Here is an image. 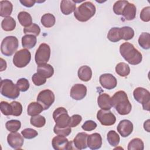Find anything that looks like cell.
<instances>
[{"label":"cell","instance_id":"obj_1","mask_svg":"<svg viewBox=\"0 0 150 150\" xmlns=\"http://www.w3.org/2000/svg\"><path fill=\"white\" fill-rule=\"evenodd\" d=\"M112 107H113L117 112L122 115L128 114L132 109L127 93L124 91H118L116 92L111 98Z\"/></svg>","mask_w":150,"mask_h":150},{"label":"cell","instance_id":"obj_2","mask_svg":"<svg viewBox=\"0 0 150 150\" xmlns=\"http://www.w3.org/2000/svg\"><path fill=\"white\" fill-rule=\"evenodd\" d=\"M120 52L122 57L132 65L138 64L142 61V56L141 52L129 42H124L120 45Z\"/></svg>","mask_w":150,"mask_h":150},{"label":"cell","instance_id":"obj_3","mask_svg":"<svg viewBox=\"0 0 150 150\" xmlns=\"http://www.w3.org/2000/svg\"><path fill=\"white\" fill-rule=\"evenodd\" d=\"M95 5L90 1L84 2L74 11V16L80 22H86L91 18L96 13Z\"/></svg>","mask_w":150,"mask_h":150},{"label":"cell","instance_id":"obj_4","mask_svg":"<svg viewBox=\"0 0 150 150\" xmlns=\"http://www.w3.org/2000/svg\"><path fill=\"white\" fill-rule=\"evenodd\" d=\"M0 91L3 96L10 99H16L20 94V90L17 85L9 79H4L1 81Z\"/></svg>","mask_w":150,"mask_h":150},{"label":"cell","instance_id":"obj_5","mask_svg":"<svg viewBox=\"0 0 150 150\" xmlns=\"http://www.w3.org/2000/svg\"><path fill=\"white\" fill-rule=\"evenodd\" d=\"M19 46L18 39L13 36H8L2 41L1 45V53L6 56H12L17 50Z\"/></svg>","mask_w":150,"mask_h":150},{"label":"cell","instance_id":"obj_6","mask_svg":"<svg viewBox=\"0 0 150 150\" xmlns=\"http://www.w3.org/2000/svg\"><path fill=\"white\" fill-rule=\"evenodd\" d=\"M133 96L137 102L142 104L144 110L149 111L150 93L148 90L142 87H137L134 90Z\"/></svg>","mask_w":150,"mask_h":150},{"label":"cell","instance_id":"obj_7","mask_svg":"<svg viewBox=\"0 0 150 150\" xmlns=\"http://www.w3.org/2000/svg\"><path fill=\"white\" fill-rule=\"evenodd\" d=\"M53 118L56 122L55 125L59 127L69 126L70 117L69 115L67 110L64 107L57 108L53 112Z\"/></svg>","mask_w":150,"mask_h":150},{"label":"cell","instance_id":"obj_8","mask_svg":"<svg viewBox=\"0 0 150 150\" xmlns=\"http://www.w3.org/2000/svg\"><path fill=\"white\" fill-rule=\"evenodd\" d=\"M30 59V52L26 49H23L15 53L13 57V63L16 67L22 68L29 63Z\"/></svg>","mask_w":150,"mask_h":150},{"label":"cell","instance_id":"obj_9","mask_svg":"<svg viewBox=\"0 0 150 150\" xmlns=\"http://www.w3.org/2000/svg\"><path fill=\"white\" fill-rule=\"evenodd\" d=\"M50 56V48L46 43H41L35 56L36 63L39 66L47 63Z\"/></svg>","mask_w":150,"mask_h":150},{"label":"cell","instance_id":"obj_10","mask_svg":"<svg viewBox=\"0 0 150 150\" xmlns=\"http://www.w3.org/2000/svg\"><path fill=\"white\" fill-rule=\"evenodd\" d=\"M54 100L53 92L49 89L41 91L37 97V101L42 105L44 110H47L53 104Z\"/></svg>","mask_w":150,"mask_h":150},{"label":"cell","instance_id":"obj_11","mask_svg":"<svg viewBox=\"0 0 150 150\" xmlns=\"http://www.w3.org/2000/svg\"><path fill=\"white\" fill-rule=\"evenodd\" d=\"M53 148L55 150L73 149V141H69L66 137L57 135L54 137L52 141Z\"/></svg>","mask_w":150,"mask_h":150},{"label":"cell","instance_id":"obj_12","mask_svg":"<svg viewBox=\"0 0 150 150\" xmlns=\"http://www.w3.org/2000/svg\"><path fill=\"white\" fill-rule=\"evenodd\" d=\"M97 118L101 125L110 126L114 125L116 122V117L110 110H100L97 114Z\"/></svg>","mask_w":150,"mask_h":150},{"label":"cell","instance_id":"obj_13","mask_svg":"<svg viewBox=\"0 0 150 150\" xmlns=\"http://www.w3.org/2000/svg\"><path fill=\"white\" fill-rule=\"evenodd\" d=\"M99 81L103 88L108 90L114 88L117 84L116 78L112 74L110 73H105L101 75L99 77Z\"/></svg>","mask_w":150,"mask_h":150},{"label":"cell","instance_id":"obj_14","mask_svg":"<svg viewBox=\"0 0 150 150\" xmlns=\"http://www.w3.org/2000/svg\"><path fill=\"white\" fill-rule=\"evenodd\" d=\"M7 142L13 149H21L24 142L23 137L18 132H12L8 135Z\"/></svg>","mask_w":150,"mask_h":150},{"label":"cell","instance_id":"obj_15","mask_svg":"<svg viewBox=\"0 0 150 150\" xmlns=\"http://www.w3.org/2000/svg\"><path fill=\"white\" fill-rule=\"evenodd\" d=\"M87 94V87L82 84H76L70 90V97L75 100L83 99Z\"/></svg>","mask_w":150,"mask_h":150},{"label":"cell","instance_id":"obj_16","mask_svg":"<svg viewBox=\"0 0 150 150\" xmlns=\"http://www.w3.org/2000/svg\"><path fill=\"white\" fill-rule=\"evenodd\" d=\"M117 129L122 137H127L132 132L133 124L128 120H122L119 122Z\"/></svg>","mask_w":150,"mask_h":150},{"label":"cell","instance_id":"obj_17","mask_svg":"<svg viewBox=\"0 0 150 150\" xmlns=\"http://www.w3.org/2000/svg\"><path fill=\"white\" fill-rule=\"evenodd\" d=\"M88 134L86 132H79L73 141L74 149H84L87 147Z\"/></svg>","mask_w":150,"mask_h":150},{"label":"cell","instance_id":"obj_18","mask_svg":"<svg viewBox=\"0 0 150 150\" xmlns=\"http://www.w3.org/2000/svg\"><path fill=\"white\" fill-rule=\"evenodd\" d=\"M102 145V137L98 133H94L88 135L87 146L93 150L98 149Z\"/></svg>","mask_w":150,"mask_h":150},{"label":"cell","instance_id":"obj_19","mask_svg":"<svg viewBox=\"0 0 150 150\" xmlns=\"http://www.w3.org/2000/svg\"><path fill=\"white\" fill-rule=\"evenodd\" d=\"M97 103L99 107L102 110H110L112 108L111 97L106 93H102L98 96Z\"/></svg>","mask_w":150,"mask_h":150},{"label":"cell","instance_id":"obj_20","mask_svg":"<svg viewBox=\"0 0 150 150\" xmlns=\"http://www.w3.org/2000/svg\"><path fill=\"white\" fill-rule=\"evenodd\" d=\"M137 9L134 4L128 2L124 7L122 15L127 21H131L135 19L136 16Z\"/></svg>","mask_w":150,"mask_h":150},{"label":"cell","instance_id":"obj_21","mask_svg":"<svg viewBox=\"0 0 150 150\" xmlns=\"http://www.w3.org/2000/svg\"><path fill=\"white\" fill-rule=\"evenodd\" d=\"M37 73L42 77L47 79L53 75L54 69L50 64L46 63L38 66Z\"/></svg>","mask_w":150,"mask_h":150},{"label":"cell","instance_id":"obj_22","mask_svg":"<svg viewBox=\"0 0 150 150\" xmlns=\"http://www.w3.org/2000/svg\"><path fill=\"white\" fill-rule=\"evenodd\" d=\"M60 10L62 12L68 15L76 10V3L74 1L63 0L60 3Z\"/></svg>","mask_w":150,"mask_h":150},{"label":"cell","instance_id":"obj_23","mask_svg":"<svg viewBox=\"0 0 150 150\" xmlns=\"http://www.w3.org/2000/svg\"><path fill=\"white\" fill-rule=\"evenodd\" d=\"M13 10V5L9 1H0V16L1 17L10 16Z\"/></svg>","mask_w":150,"mask_h":150},{"label":"cell","instance_id":"obj_24","mask_svg":"<svg viewBox=\"0 0 150 150\" xmlns=\"http://www.w3.org/2000/svg\"><path fill=\"white\" fill-rule=\"evenodd\" d=\"M78 77L83 81H89L92 77V70L88 66H83L78 70Z\"/></svg>","mask_w":150,"mask_h":150},{"label":"cell","instance_id":"obj_25","mask_svg":"<svg viewBox=\"0 0 150 150\" xmlns=\"http://www.w3.org/2000/svg\"><path fill=\"white\" fill-rule=\"evenodd\" d=\"M43 110V107L38 102H32L28 106L27 113L30 116H35L39 115Z\"/></svg>","mask_w":150,"mask_h":150},{"label":"cell","instance_id":"obj_26","mask_svg":"<svg viewBox=\"0 0 150 150\" xmlns=\"http://www.w3.org/2000/svg\"><path fill=\"white\" fill-rule=\"evenodd\" d=\"M37 39L32 35H25L22 38V46L28 49L33 48L36 44Z\"/></svg>","mask_w":150,"mask_h":150},{"label":"cell","instance_id":"obj_27","mask_svg":"<svg viewBox=\"0 0 150 150\" xmlns=\"http://www.w3.org/2000/svg\"><path fill=\"white\" fill-rule=\"evenodd\" d=\"M18 19L21 25L25 28L32 24V18L31 15L26 11L20 12L18 15Z\"/></svg>","mask_w":150,"mask_h":150},{"label":"cell","instance_id":"obj_28","mask_svg":"<svg viewBox=\"0 0 150 150\" xmlns=\"http://www.w3.org/2000/svg\"><path fill=\"white\" fill-rule=\"evenodd\" d=\"M1 27L5 31H12L16 27V21L11 16L5 18L1 22Z\"/></svg>","mask_w":150,"mask_h":150},{"label":"cell","instance_id":"obj_29","mask_svg":"<svg viewBox=\"0 0 150 150\" xmlns=\"http://www.w3.org/2000/svg\"><path fill=\"white\" fill-rule=\"evenodd\" d=\"M138 44L144 49L150 48V34L148 32H142L138 38Z\"/></svg>","mask_w":150,"mask_h":150},{"label":"cell","instance_id":"obj_30","mask_svg":"<svg viewBox=\"0 0 150 150\" xmlns=\"http://www.w3.org/2000/svg\"><path fill=\"white\" fill-rule=\"evenodd\" d=\"M130 67L125 63L121 62L115 66V72L121 77H126L130 73Z\"/></svg>","mask_w":150,"mask_h":150},{"label":"cell","instance_id":"obj_31","mask_svg":"<svg viewBox=\"0 0 150 150\" xmlns=\"http://www.w3.org/2000/svg\"><path fill=\"white\" fill-rule=\"evenodd\" d=\"M40 22L45 28H51L54 25L56 19L53 15L47 13L42 16Z\"/></svg>","mask_w":150,"mask_h":150},{"label":"cell","instance_id":"obj_32","mask_svg":"<svg viewBox=\"0 0 150 150\" xmlns=\"http://www.w3.org/2000/svg\"><path fill=\"white\" fill-rule=\"evenodd\" d=\"M121 39L129 40L134 36V30L129 26H123L120 28Z\"/></svg>","mask_w":150,"mask_h":150},{"label":"cell","instance_id":"obj_33","mask_svg":"<svg viewBox=\"0 0 150 150\" xmlns=\"http://www.w3.org/2000/svg\"><path fill=\"white\" fill-rule=\"evenodd\" d=\"M108 39L112 42H117L121 39L120 28H112L107 34Z\"/></svg>","mask_w":150,"mask_h":150},{"label":"cell","instance_id":"obj_34","mask_svg":"<svg viewBox=\"0 0 150 150\" xmlns=\"http://www.w3.org/2000/svg\"><path fill=\"white\" fill-rule=\"evenodd\" d=\"M144 144L142 139L138 138L132 139L128 145V150H143Z\"/></svg>","mask_w":150,"mask_h":150},{"label":"cell","instance_id":"obj_35","mask_svg":"<svg viewBox=\"0 0 150 150\" xmlns=\"http://www.w3.org/2000/svg\"><path fill=\"white\" fill-rule=\"evenodd\" d=\"M107 139L109 144L112 146H117L120 141L118 134L114 130H111L108 132Z\"/></svg>","mask_w":150,"mask_h":150},{"label":"cell","instance_id":"obj_36","mask_svg":"<svg viewBox=\"0 0 150 150\" xmlns=\"http://www.w3.org/2000/svg\"><path fill=\"white\" fill-rule=\"evenodd\" d=\"M30 122L31 125L33 127L36 128H41L45 125L46 119L43 116L39 114L35 116H32Z\"/></svg>","mask_w":150,"mask_h":150},{"label":"cell","instance_id":"obj_37","mask_svg":"<svg viewBox=\"0 0 150 150\" xmlns=\"http://www.w3.org/2000/svg\"><path fill=\"white\" fill-rule=\"evenodd\" d=\"M5 127L9 131L11 132H15L21 128V123L19 120H11L6 122Z\"/></svg>","mask_w":150,"mask_h":150},{"label":"cell","instance_id":"obj_38","mask_svg":"<svg viewBox=\"0 0 150 150\" xmlns=\"http://www.w3.org/2000/svg\"><path fill=\"white\" fill-rule=\"evenodd\" d=\"M23 32L26 35H32L37 36L40 32V28L39 25L36 23H32L30 26L23 29Z\"/></svg>","mask_w":150,"mask_h":150},{"label":"cell","instance_id":"obj_39","mask_svg":"<svg viewBox=\"0 0 150 150\" xmlns=\"http://www.w3.org/2000/svg\"><path fill=\"white\" fill-rule=\"evenodd\" d=\"M128 3L127 1H118L113 5V11L118 15H122V13L125 6Z\"/></svg>","mask_w":150,"mask_h":150},{"label":"cell","instance_id":"obj_40","mask_svg":"<svg viewBox=\"0 0 150 150\" xmlns=\"http://www.w3.org/2000/svg\"><path fill=\"white\" fill-rule=\"evenodd\" d=\"M0 108L1 112L6 116L12 115V108L11 104L6 101H2L0 104Z\"/></svg>","mask_w":150,"mask_h":150},{"label":"cell","instance_id":"obj_41","mask_svg":"<svg viewBox=\"0 0 150 150\" xmlns=\"http://www.w3.org/2000/svg\"><path fill=\"white\" fill-rule=\"evenodd\" d=\"M54 132L57 135H63L64 137H67L70 135L71 132V127L68 126L66 127H59L56 125H54L53 128Z\"/></svg>","mask_w":150,"mask_h":150},{"label":"cell","instance_id":"obj_42","mask_svg":"<svg viewBox=\"0 0 150 150\" xmlns=\"http://www.w3.org/2000/svg\"><path fill=\"white\" fill-rule=\"evenodd\" d=\"M12 108V115L13 116H19L22 112V105L18 101H12L11 103Z\"/></svg>","mask_w":150,"mask_h":150},{"label":"cell","instance_id":"obj_43","mask_svg":"<svg viewBox=\"0 0 150 150\" xmlns=\"http://www.w3.org/2000/svg\"><path fill=\"white\" fill-rule=\"evenodd\" d=\"M16 85L18 87L19 90L22 92L26 91L29 88V81L25 78L19 79L16 82Z\"/></svg>","mask_w":150,"mask_h":150},{"label":"cell","instance_id":"obj_44","mask_svg":"<svg viewBox=\"0 0 150 150\" xmlns=\"http://www.w3.org/2000/svg\"><path fill=\"white\" fill-rule=\"evenodd\" d=\"M21 134L26 139H32L38 136V132L32 128H25L22 131Z\"/></svg>","mask_w":150,"mask_h":150},{"label":"cell","instance_id":"obj_45","mask_svg":"<svg viewBox=\"0 0 150 150\" xmlns=\"http://www.w3.org/2000/svg\"><path fill=\"white\" fill-rule=\"evenodd\" d=\"M32 80L34 84L37 86H42L46 82V79L42 77L38 73L33 74V75L32 77Z\"/></svg>","mask_w":150,"mask_h":150},{"label":"cell","instance_id":"obj_46","mask_svg":"<svg viewBox=\"0 0 150 150\" xmlns=\"http://www.w3.org/2000/svg\"><path fill=\"white\" fill-rule=\"evenodd\" d=\"M141 19L145 22L150 21V7L146 6L144 8L140 13Z\"/></svg>","mask_w":150,"mask_h":150},{"label":"cell","instance_id":"obj_47","mask_svg":"<svg viewBox=\"0 0 150 150\" xmlns=\"http://www.w3.org/2000/svg\"><path fill=\"white\" fill-rule=\"evenodd\" d=\"M97 124L92 120H87L82 125V129L86 131H91L96 129Z\"/></svg>","mask_w":150,"mask_h":150},{"label":"cell","instance_id":"obj_48","mask_svg":"<svg viewBox=\"0 0 150 150\" xmlns=\"http://www.w3.org/2000/svg\"><path fill=\"white\" fill-rule=\"evenodd\" d=\"M82 117L79 114H74L70 117V120L69 122V126L70 127H77L81 121Z\"/></svg>","mask_w":150,"mask_h":150},{"label":"cell","instance_id":"obj_49","mask_svg":"<svg viewBox=\"0 0 150 150\" xmlns=\"http://www.w3.org/2000/svg\"><path fill=\"white\" fill-rule=\"evenodd\" d=\"M20 2L25 6L30 8L33 6L35 4L36 2L35 0H23V1H20Z\"/></svg>","mask_w":150,"mask_h":150},{"label":"cell","instance_id":"obj_50","mask_svg":"<svg viewBox=\"0 0 150 150\" xmlns=\"http://www.w3.org/2000/svg\"><path fill=\"white\" fill-rule=\"evenodd\" d=\"M1 71H2L6 68V63L2 58H1Z\"/></svg>","mask_w":150,"mask_h":150},{"label":"cell","instance_id":"obj_51","mask_svg":"<svg viewBox=\"0 0 150 150\" xmlns=\"http://www.w3.org/2000/svg\"><path fill=\"white\" fill-rule=\"evenodd\" d=\"M149 120H146V121H145L144 124V129L147 131V132H150L149 131Z\"/></svg>","mask_w":150,"mask_h":150}]
</instances>
